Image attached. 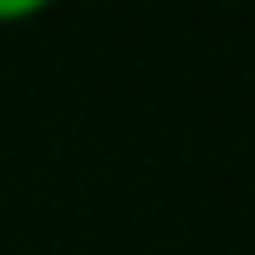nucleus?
<instances>
[{"label": "nucleus", "mask_w": 255, "mask_h": 255, "mask_svg": "<svg viewBox=\"0 0 255 255\" xmlns=\"http://www.w3.org/2000/svg\"><path fill=\"white\" fill-rule=\"evenodd\" d=\"M43 14V0H0V24H9V19H33Z\"/></svg>", "instance_id": "f257e3e1"}]
</instances>
